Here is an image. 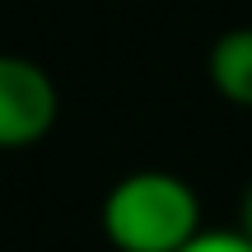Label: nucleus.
Here are the masks:
<instances>
[{
    "label": "nucleus",
    "instance_id": "obj_1",
    "mask_svg": "<svg viewBox=\"0 0 252 252\" xmlns=\"http://www.w3.org/2000/svg\"><path fill=\"white\" fill-rule=\"evenodd\" d=\"M103 234L117 252H178L201 234V196L178 173H126L103 196Z\"/></svg>",
    "mask_w": 252,
    "mask_h": 252
},
{
    "label": "nucleus",
    "instance_id": "obj_5",
    "mask_svg": "<svg viewBox=\"0 0 252 252\" xmlns=\"http://www.w3.org/2000/svg\"><path fill=\"white\" fill-rule=\"evenodd\" d=\"M238 234L252 243V182H248V191H243V210H238Z\"/></svg>",
    "mask_w": 252,
    "mask_h": 252
},
{
    "label": "nucleus",
    "instance_id": "obj_3",
    "mask_svg": "<svg viewBox=\"0 0 252 252\" xmlns=\"http://www.w3.org/2000/svg\"><path fill=\"white\" fill-rule=\"evenodd\" d=\"M206 65H210V84H215L220 98L252 112V24L220 33Z\"/></svg>",
    "mask_w": 252,
    "mask_h": 252
},
{
    "label": "nucleus",
    "instance_id": "obj_4",
    "mask_svg": "<svg viewBox=\"0 0 252 252\" xmlns=\"http://www.w3.org/2000/svg\"><path fill=\"white\" fill-rule=\"evenodd\" d=\"M178 252H252V243L238 229H201V234L191 238L187 248H178Z\"/></svg>",
    "mask_w": 252,
    "mask_h": 252
},
{
    "label": "nucleus",
    "instance_id": "obj_2",
    "mask_svg": "<svg viewBox=\"0 0 252 252\" xmlns=\"http://www.w3.org/2000/svg\"><path fill=\"white\" fill-rule=\"evenodd\" d=\"M56 84L28 56L0 52V150H28L56 126Z\"/></svg>",
    "mask_w": 252,
    "mask_h": 252
}]
</instances>
